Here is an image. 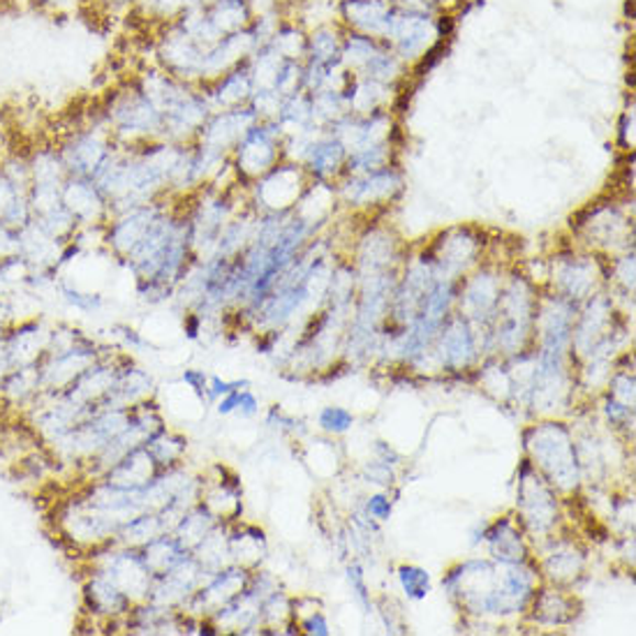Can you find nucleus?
Listing matches in <instances>:
<instances>
[{"mask_svg": "<svg viewBox=\"0 0 636 636\" xmlns=\"http://www.w3.org/2000/svg\"><path fill=\"white\" fill-rule=\"evenodd\" d=\"M58 156L65 165L68 177L93 179L104 160L112 156V133L107 119L102 123H91L70 130L63 142L56 144Z\"/></svg>", "mask_w": 636, "mask_h": 636, "instance_id": "1", "label": "nucleus"}, {"mask_svg": "<svg viewBox=\"0 0 636 636\" xmlns=\"http://www.w3.org/2000/svg\"><path fill=\"white\" fill-rule=\"evenodd\" d=\"M63 204L68 209L79 227L102 225L104 215L109 211L107 197L98 188L93 179L86 177H68L63 183Z\"/></svg>", "mask_w": 636, "mask_h": 636, "instance_id": "2", "label": "nucleus"}, {"mask_svg": "<svg viewBox=\"0 0 636 636\" xmlns=\"http://www.w3.org/2000/svg\"><path fill=\"white\" fill-rule=\"evenodd\" d=\"M33 274V267L29 265V259L19 253L0 257V282L5 284H19L26 282L29 276Z\"/></svg>", "mask_w": 636, "mask_h": 636, "instance_id": "3", "label": "nucleus"}]
</instances>
